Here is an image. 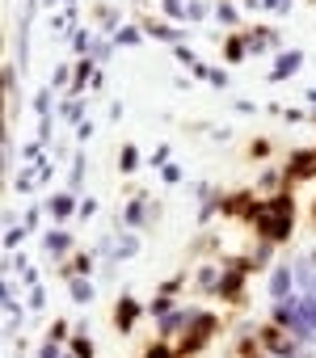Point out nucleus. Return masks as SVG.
<instances>
[{"instance_id": "423d86ee", "label": "nucleus", "mask_w": 316, "mask_h": 358, "mask_svg": "<svg viewBox=\"0 0 316 358\" xmlns=\"http://www.w3.org/2000/svg\"><path fill=\"white\" fill-rule=\"evenodd\" d=\"M51 215H55V220H68V215H72V199H68V194H59V199L51 203Z\"/></svg>"}, {"instance_id": "6e6552de", "label": "nucleus", "mask_w": 316, "mask_h": 358, "mask_svg": "<svg viewBox=\"0 0 316 358\" xmlns=\"http://www.w3.org/2000/svg\"><path fill=\"white\" fill-rule=\"evenodd\" d=\"M182 320H186V312H173V316H165V320H161V333H178V329H182Z\"/></svg>"}, {"instance_id": "f03ea898", "label": "nucleus", "mask_w": 316, "mask_h": 358, "mask_svg": "<svg viewBox=\"0 0 316 358\" xmlns=\"http://www.w3.org/2000/svg\"><path fill=\"white\" fill-rule=\"evenodd\" d=\"M299 64H303V55H299V51H287V55H278V59H274V68H270V80H287V76H291Z\"/></svg>"}, {"instance_id": "20e7f679", "label": "nucleus", "mask_w": 316, "mask_h": 358, "mask_svg": "<svg viewBox=\"0 0 316 358\" xmlns=\"http://www.w3.org/2000/svg\"><path fill=\"white\" fill-rule=\"evenodd\" d=\"M291 173H295V177H312V173H316V152L295 156V160H291Z\"/></svg>"}, {"instance_id": "9d476101", "label": "nucleus", "mask_w": 316, "mask_h": 358, "mask_svg": "<svg viewBox=\"0 0 316 358\" xmlns=\"http://www.w3.org/2000/svg\"><path fill=\"white\" fill-rule=\"evenodd\" d=\"M47 249H51V253H64V249H68V236H64V232H51V236H47Z\"/></svg>"}, {"instance_id": "7ed1b4c3", "label": "nucleus", "mask_w": 316, "mask_h": 358, "mask_svg": "<svg viewBox=\"0 0 316 358\" xmlns=\"http://www.w3.org/2000/svg\"><path fill=\"white\" fill-rule=\"evenodd\" d=\"M291 278H295V270L278 266V270L270 274V295H274V299H287V295H291Z\"/></svg>"}, {"instance_id": "f8f14e48", "label": "nucleus", "mask_w": 316, "mask_h": 358, "mask_svg": "<svg viewBox=\"0 0 316 358\" xmlns=\"http://www.w3.org/2000/svg\"><path fill=\"white\" fill-rule=\"evenodd\" d=\"M135 164H139V152H135V148H127V152H122V169H135Z\"/></svg>"}, {"instance_id": "2eb2a0df", "label": "nucleus", "mask_w": 316, "mask_h": 358, "mask_svg": "<svg viewBox=\"0 0 316 358\" xmlns=\"http://www.w3.org/2000/svg\"><path fill=\"white\" fill-rule=\"evenodd\" d=\"M38 358H55V341H51V345H43V354H38Z\"/></svg>"}, {"instance_id": "f257e3e1", "label": "nucleus", "mask_w": 316, "mask_h": 358, "mask_svg": "<svg viewBox=\"0 0 316 358\" xmlns=\"http://www.w3.org/2000/svg\"><path fill=\"white\" fill-rule=\"evenodd\" d=\"M261 228H266L270 241H282V236L291 232V203H287V199H274L270 211L261 215Z\"/></svg>"}, {"instance_id": "0eeeda50", "label": "nucleus", "mask_w": 316, "mask_h": 358, "mask_svg": "<svg viewBox=\"0 0 316 358\" xmlns=\"http://www.w3.org/2000/svg\"><path fill=\"white\" fill-rule=\"evenodd\" d=\"M72 299H76V303H89V299H93V287H89L85 278H76V282H72Z\"/></svg>"}, {"instance_id": "4468645a", "label": "nucleus", "mask_w": 316, "mask_h": 358, "mask_svg": "<svg viewBox=\"0 0 316 358\" xmlns=\"http://www.w3.org/2000/svg\"><path fill=\"white\" fill-rule=\"evenodd\" d=\"M266 9H287V0H261Z\"/></svg>"}, {"instance_id": "9b49d317", "label": "nucleus", "mask_w": 316, "mask_h": 358, "mask_svg": "<svg viewBox=\"0 0 316 358\" xmlns=\"http://www.w3.org/2000/svg\"><path fill=\"white\" fill-rule=\"evenodd\" d=\"M228 59H232V64H236V59H245V43H240V38H236V43H228Z\"/></svg>"}, {"instance_id": "ddd939ff", "label": "nucleus", "mask_w": 316, "mask_h": 358, "mask_svg": "<svg viewBox=\"0 0 316 358\" xmlns=\"http://www.w3.org/2000/svg\"><path fill=\"white\" fill-rule=\"evenodd\" d=\"M220 22H228V26L236 22V13H232V5H220Z\"/></svg>"}, {"instance_id": "39448f33", "label": "nucleus", "mask_w": 316, "mask_h": 358, "mask_svg": "<svg viewBox=\"0 0 316 358\" xmlns=\"http://www.w3.org/2000/svg\"><path fill=\"white\" fill-rule=\"evenodd\" d=\"M295 278H299V287H303V291H316V274H312V266H308V262H295Z\"/></svg>"}, {"instance_id": "1a4fd4ad", "label": "nucleus", "mask_w": 316, "mask_h": 358, "mask_svg": "<svg viewBox=\"0 0 316 358\" xmlns=\"http://www.w3.org/2000/svg\"><path fill=\"white\" fill-rule=\"evenodd\" d=\"M127 224H131V228L143 224V203H131V207H127Z\"/></svg>"}]
</instances>
